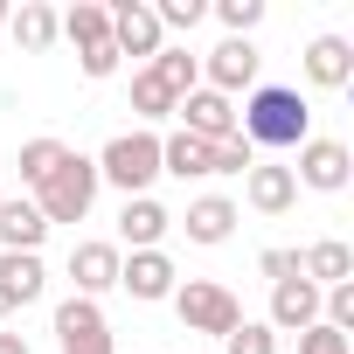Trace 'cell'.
I'll return each instance as SVG.
<instances>
[{"label": "cell", "mask_w": 354, "mask_h": 354, "mask_svg": "<svg viewBox=\"0 0 354 354\" xmlns=\"http://www.w3.org/2000/svg\"><path fill=\"white\" fill-rule=\"evenodd\" d=\"M236 132L250 146H271V153H299L313 139V104L299 97V84H257L236 111Z\"/></svg>", "instance_id": "obj_1"}, {"label": "cell", "mask_w": 354, "mask_h": 354, "mask_svg": "<svg viewBox=\"0 0 354 354\" xmlns=\"http://www.w3.org/2000/svg\"><path fill=\"white\" fill-rule=\"evenodd\" d=\"M97 188H104V181H97V160L63 153V167L35 188V209H42V223H84L91 202H97Z\"/></svg>", "instance_id": "obj_2"}, {"label": "cell", "mask_w": 354, "mask_h": 354, "mask_svg": "<svg viewBox=\"0 0 354 354\" xmlns=\"http://www.w3.org/2000/svg\"><path fill=\"white\" fill-rule=\"evenodd\" d=\"M97 181L125 188V202L146 195V188L160 181V139H153V132H118V139L97 153Z\"/></svg>", "instance_id": "obj_3"}, {"label": "cell", "mask_w": 354, "mask_h": 354, "mask_svg": "<svg viewBox=\"0 0 354 354\" xmlns=\"http://www.w3.org/2000/svg\"><path fill=\"white\" fill-rule=\"evenodd\" d=\"M174 313H181V326H188V333H209V340H223V333L243 319L236 292H230V285H216V278H188V285H174Z\"/></svg>", "instance_id": "obj_4"}, {"label": "cell", "mask_w": 354, "mask_h": 354, "mask_svg": "<svg viewBox=\"0 0 354 354\" xmlns=\"http://www.w3.org/2000/svg\"><path fill=\"white\" fill-rule=\"evenodd\" d=\"M104 15H111V49H118V63H125V56H146V63H153V56L167 49V35H160V21H153L146 0H111Z\"/></svg>", "instance_id": "obj_5"}, {"label": "cell", "mask_w": 354, "mask_h": 354, "mask_svg": "<svg viewBox=\"0 0 354 354\" xmlns=\"http://www.w3.org/2000/svg\"><path fill=\"white\" fill-rule=\"evenodd\" d=\"M347 174H354V153H347L340 139H306V146H299V167H292V181H299V188H319V195H340Z\"/></svg>", "instance_id": "obj_6"}, {"label": "cell", "mask_w": 354, "mask_h": 354, "mask_svg": "<svg viewBox=\"0 0 354 354\" xmlns=\"http://www.w3.org/2000/svg\"><path fill=\"white\" fill-rule=\"evenodd\" d=\"M257 70H264V56L250 49V42H216L209 49V63H202V77H209V91H223V97H236V91H257Z\"/></svg>", "instance_id": "obj_7"}, {"label": "cell", "mask_w": 354, "mask_h": 354, "mask_svg": "<svg viewBox=\"0 0 354 354\" xmlns=\"http://www.w3.org/2000/svg\"><path fill=\"white\" fill-rule=\"evenodd\" d=\"M174 111H181V132H195V139H209V146L236 132V104H230L223 91H209V84H195Z\"/></svg>", "instance_id": "obj_8"}, {"label": "cell", "mask_w": 354, "mask_h": 354, "mask_svg": "<svg viewBox=\"0 0 354 354\" xmlns=\"http://www.w3.org/2000/svg\"><path fill=\"white\" fill-rule=\"evenodd\" d=\"M118 285L153 306V299H174L181 278H174V257H167V250H132V257H118Z\"/></svg>", "instance_id": "obj_9"}, {"label": "cell", "mask_w": 354, "mask_h": 354, "mask_svg": "<svg viewBox=\"0 0 354 354\" xmlns=\"http://www.w3.org/2000/svg\"><path fill=\"white\" fill-rule=\"evenodd\" d=\"M271 333H306V326H319V285H306V278H285V285H271V319H264Z\"/></svg>", "instance_id": "obj_10"}, {"label": "cell", "mask_w": 354, "mask_h": 354, "mask_svg": "<svg viewBox=\"0 0 354 354\" xmlns=\"http://www.w3.org/2000/svg\"><path fill=\"white\" fill-rule=\"evenodd\" d=\"M299 278L319 285V292H326V285H354V250H347L340 236H319L313 250H299Z\"/></svg>", "instance_id": "obj_11"}, {"label": "cell", "mask_w": 354, "mask_h": 354, "mask_svg": "<svg viewBox=\"0 0 354 354\" xmlns=\"http://www.w3.org/2000/svg\"><path fill=\"white\" fill-rule=\"evenodd\" d=\"M70 278H77V299H97L118 285V243H77L70 250Z\"/></svg>", "instance_id": "obj_12"}, {"label": "cell", "mask_w": 354, "mask_h": 354, "mask_svg": "<svg viewBox=\"0 0 354 354\" xmlns=\"http://www.w3.org/2000/svg\"><path fill=\"white\" fill-rule=\"evenodd\" d=\"M243 195H250L257 216H285V209L299 202V181H292V167H264V160H257V167L243 174Z\"/></svg>", "instance_id": "obj_13"}, {"label": "cell", "mask_w": 354, "mask_h": 354, "mask_svg": "<svg viewBox=\"0 0 354 354\" xmlns=\"http://www.w3.org/2000/svg\"><path fill=\"white\" fill-rule=\"evenodd\" d=\"M167 223H174V216H167L153 195H132V202L118 209V243H132V250H160Z\"/></svg>", "instance_id": "obj_14"}, {"label": "cell", "mask_w": 354, "mask_h": 354, "mask_svg": "<svg viewBox=\"0 0 354 354\" xmlns=\"http://www.w3.org/2000/svg\"><path fill=\"white\" fill-rule=\"evenodd\" d=\"M306 77H313L319 91H347V77H354V49H347L340 35L306 42Z\"/></svg>", "instance_id": "obj_15"}, {"label": "cell", "mask_w": 354, "mask_h": 354, "mask_svg": "<svg viewBox=\"0 0 354 354\" xmlns=\"http://www.w3.org/2000/svg\"><path fill=\"white\" fill-rule=\"evenodd\" d=\"M181 230H188V243H230V230H236V202H230V195H202V202H188Z\"/></svg>", "instance_id": "obj_16"}, {"label": "cell", "mask_w": 354, "mask_h": 354, "mask_svg": "<svg viewBox=\"0 0 354 354\" xmlns=\"http://www.w3.org/2000/svg\"><path fill=\"white\" fill-rule=\"evenodd\" d=\"M42 285H49V271H42V250H0V292H8L15 306L42 299Z\"/></svg>", "instance_id": "obj_17"}, {"label": "cell", "mask_w": 354, "mask_h": 354, "mask_svg": "<svg viewBox=\"0 0 354 354\" xmlns=\"http://www.w3.org/2000/svg\"><path fill=\"white\" fill-rule=\"evenodd\" d=\"M160 174H174V181H209V139L167 132L160 139Z\"/></svg>", "instance_id": "obj_18"}, {"label": "cell", "mask_w": 354, "mask_h": 354, "mask_svg": "<svg viewBox=\"0 0 354 354\" xmlns=\"http://www.w3.org/2000/svg\"><path fill=\"white\" fill-rule=\"evenodd\" d=\"M8 35H15L28 56H42V49L63 35V15H56V8H42V0H21V15H8Z\"/></svg>", "instance_id": "obj_19"}, {"label": "cell", "mask_w": 354, "mask_h": 354, "mask_svg": "<svg viewBox=\"0 0 354 354\" xmlns=\"http://www.w3.org/2000/svg\"><path fill=\"white\" fill-rule=\"evenodd\" d=\"M49 223L35 202H0V250H42Z\"/></svg>", "instance_id": "obj_20"}, {"label": "cell", "mask_w": 354, "mask_h": 354, "mask_svg": "<svg viewBox=\"0 0 354 354\" xmlns=\"http://www.w3.org/2000/svg\"><path fill=\"white\" fill-rule=\"evenodd\" d=\"M63 35L77 42V56L97 49V42H111V15H104V0H77V8L63 15Z\"/></svg>", "instance_id": "obj_21"}, {"label": "cell", "mask_w": 354, "mask_h": 354, "mask_svg": "<svg viewBox=\"0 0 354 354\" xmlns=\"http://www.w3.org/2000/svg\"><path fill=\"white\" fill-rule=\"evenodd\" d=\"M146 70H153V77H160V84H167V91H174V97H188V91H195V84H202V63H195V56H188V49H160V56H153V63H146Z\"/></svg>", "instance_id": "obj_22"}, {"label": "cell", "mask_w": 354, "mask_h": 354, "mask_svg": "<svg viewBox=\"0 0 354 354\" xmlns=\"http://www.w3.org/2000/svg\"><path fill=\"white\" fill-rule=\"evenodd\" d=\"M63 153H70L63 139H28V146H21V181H28V188H42L49 174L63 167Z\"/></svg>", "instance_id": "obj_23"}, {"label": "cell", "mask_w": 354, "mask_h": 354, "mask_svg": "<svg viewBox=\"0 0 354 354\" xmlns=\"http://www.w3.org/2000/svg\"><path fill=\"white\" fill-rule=\"evenodd\" d=\"M174 104H181V97H174L153 70H139V77H132V111H139V118H174Z\"/></svg>", "instance_id": "obj_24"}, {"label": "cell", "mask_w": 354, "mask_h": 354, "mask_svg": "<svg viewBox=\"0 0 354 354\" xmlns=\"http://www.w3.org/2000/svg\"><path fill=\"white\" fill-rule=\"evenodd\" d=\"M250 167H257V146L243 132H230V139L209 146V174H250Z\"/></svg>", "instance_id": "obj_25"}, {"label": "cell", "mask_w": 354, "mask_h": 354, "mask_svg": "<svg viewBox=\"0 0 354 354\" xmlns=\"http://www.w3.org/2000/svg\"><path fill=\"white\" fill-rule=\"evenodd\" d=\"M223 354H278V333H271L264 319H236V326L223 333Z\"/></svg>", "instance_id": "obj_26"}, {"label": "cell", "mask_w": 354, "mask_h": 354, "mask_svg": "<svg viewBox=\"0 0 354 354\" xmlns=\"http://www.w3.org/2000/svg\"><path fill=\"white\" fill-rule=\"evenodd\" d=\"M216 21H223L236 42H250V28L264 21V0H216Z\"/></svg>", "instance_id": "obj_27"}, {"label": "cell", "mask_w": 354, "mask_h": 354, "mask_svg": "<svg viewBox=\"0 0 354 354\" xmlns=\"http://www.w3.org/2000/svg\"><path fill=\"white\" fill-rule=\"evenodd\" d=\"M202 15H209L202 0H160V8H153V21H160V35H167V28H181V35H188V28H195Z\"/></svg>", "instance_id": "obj_28"}, {"label": "cell", "mask_w": 354, "mask_h": 354, "mask_svg": "<svg viewBox=\"0 0 354 354\" xmlns=\"http://www.w3.org/2000/svg\"><path fill=\"white\" fill-rule=\"evenodd\" d=\"M299 354H347V333H333V326H306V333H299Z\"/></svg>", "instance_id": "obj_29"}, {"label": "cell", "mask_w": 354, "mask_h": 354, "mask_svg": "<svg viewBox=\"0 0 354 354\" xmlns=\"http://www.w3.org/2000/svg\"><path fill=\"white\" fill-rule=\"evenodd\" d=\"M257 271H264L271 285H285V278H299V250H264V257H257Z\"/></svg>", "instance_id": "obj_30"}, {"label": "cell", "mask_w": 354, "mask_h": 354, "mask_svg": "<svg viewBox=\"0 0 354 354\" xmlns=\"http://www.w3.org/2000/svg\"><path fill=\"white\" fill-rule=\"evenodd\" d=\"M111 70H118V49H111V42H97V49H84V77H91V84H104Z\"/></svg>", "instance_id": "obj_31"}, {"label": "cell", "mask_w": 354, "mask_h": 354, "mask_svg": "<svg viewBox=\"0 0 354 354\" xmlns=\"http://www.w3.org/2000/svg\"><path fill=\"white\" fill-rule=\"evenodd\" d=\"M0 354H28V340L21 333H0Z\"/></svg>", "instance_id": "obj_32"}, {"label": "cell", "mask_w": 354, "mask_h": 354, "mask_svg": "<svg viewBox=\"0 0 354 354\" xmlns=\"http://www.w3.org/2000/svg\"><path fill=\"white\" fill-rule=\"evenodd\" d=\"M63 354H111V340H91V347H63Z\"/></svg>", "instance_id": "obj_33"}, {"label": "cell", "mask_w": 354, "mask_h": 354, "mask_svg": "<svg viewBox=\"0 0 354 354\" xmlns=\"http://www.w3.org/2000/svg\"><path fill=\"white\" fill-rule=\"evenodd\" d=\"M8 313H15V299H8V292H0V319H8Z\"/></svg>", "instance_id": "obj_34"}, {"label": "cell", "mask_w": 354, "mask_h": 354, "mask_svg": "<svg viewBox=\"0 0 354 354\" xmlns=\"http://www.w3.org/2000/svg\"><path fill=\"white\" fill-rule=\"evenodd\" d=\"M0 21H8V8H0Z\"/></svg>", "instance_id": "obj_35"}, {"label": "cell", "mask_w": 354, "mask_h": 354, "mask_svg": "<svg viewBox=\"0 0 354 354\" xmlns=\"http://www.w3.org/2000/svg\"><path fill=\"white\" fill-rule=\"evenodd\" d=\"M0 202H8V195H0Z\"/></svg>", "instance_id": "obj_36"}]
</instances>
